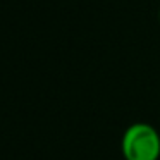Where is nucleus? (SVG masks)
I'll return each mask as SVG.
<instances>
[{"label": "nucleus", "instance_id": "obj_1", "mask_svg": "<svg viewBox=\"0 0 160 160\" xmlns=\"http://www.w3.org/2000/svg\"><path fill=\"white\" fill-rule=\"evenodd\" d=\"M121 152L124 160H158L160 134L152 124L134 122L122 134Z\"/></svg>", "mask_w": 160, "mask_h": 160}, {"label": "nucleus", "instance_id": "obj_2", "mask_svg": "<svg viewBox=\"0 0 160 160\" xmlns=\"http://www.w3.org/2000/svg\"><path fill=\"white\" fill-rule=\"evenodd\" d=\"M158 19H160V14H158Z\"/></svg>", "mask_w": 160, "mask_h": 160}]
</instances>
